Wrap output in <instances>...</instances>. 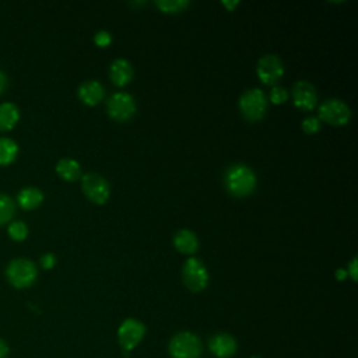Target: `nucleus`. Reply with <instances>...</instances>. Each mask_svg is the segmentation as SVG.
Here are the masks:
<instances>
[{"label": "nucleus", "mask_w": 358, "mask_h": 358, "mask_svg": "<svg viewBox=\"0 0 358 358\" xmlns=\"http://www.w3.org/2000/svg\"><path fill=\"white\" fill-rule=\"evenodd\" d=\"M257 179L252 168L245 164H234L224 173L225 189L236 197L249 196L256 187Z\"/></svg>", "instance_id": "f257e3e1"}, {"label": "nucleus", "mask_w": 358, "mask_h": 358, "mask_svg": "<svg viewBox=\"0 0 358 358\" xmlns=\"http://www.w3.org/2000/svg\"><path fill=\"white\" fill-rule=\"evenodd\" d=\"M36 275L38 270L35 263L25 257L13 259L6 268V277L8 282L15 288H27L32 285L36 280Z\"/></svg>", "instance_id": "f03ea898"}, {"label": "nucleus", "mask_w": 358, "mask_h": 358, "mask_svg": "<svg viewBox=\"0 0 358 358\" xmlns=\"http://www.w3.org/2000/svg\"><path fill=\"white\" fill-rule=\"evenodd\" d=\"M168 351L172 358H200L201 341L190 331H179L171 338Z\"/></svg>", "instance_id": "7ed1b4c3"}, {"label": "nucleus", "mask_w": 358, "mask_h": 358, "mask_svg": "<svg viewBox=\"0 0 358 358\" xmlns=\"http://www.w3.org/2000/svg\"><path fill=\"white\" fill-rule=\"evenodd\" d=\"M267 96L259 88H250L245 91L239 98V110L242 112L243 117L256 122L263 119L267 110Z\"/></svg>", "instance_id": "20e7f679"}, {"label": "nucleus", "mask_w": 358, "mask_h": 358, "mask_svg": "<svg viewBox=\"0 0 358 358\" xmlns=\"http://www.w3.org/2000/svg\"><path fill=\"white\" fill-rule=\"evenodd\" d=\"M182 280L192 292L203 291L208 284V271L204 263L197 257H189L182 267Z\"/></svg>", "instance_id": "39448f33"}, {"label": "nucleus", "mask_w": 358, "mask_h": 358, "mask_svg": "<svg viewBox=\"0 0 358 358\" xmlns=\"http://www.w3.org/2000/svg\"><path fill=\"white\" fill-rule=\"evenodd\" d=\"M319 120L331 126H344L351 119L350 106L340 98H329L319 106Z\"/></svg>", "instance_id": "423d86ee"}, {"label": "nucleus", "mask_w": 358, "mask_h": 358, "mask_svg": "<svg viewBox=\"0 0 358 358\" xmlns=\"http://www.w3.org/2000/svg\"><path fill=\"white\" fill-rule=\"evenodd\" d=\"M108 115L116 122H126L131 119L136 112V102L134 98L124 91L115 92L106 101Z\"/></svg>", "instance_id": "0eeeda50"}, {"label": "nucleus", "mask_w": 358, "mask_h": 358, "mask_svg": "<svg viewBox=\"0 0 358 358\" xmlns=\"http://www.w3.org/2000/svg\"><path fill=\"white\" fill-rule=\"evenodd\" d=\"M81 187L84 194L95 204H103L109 199V182L99 173L90 172L81 178Z\"/></svg>", "instance_id": "6e6552de"}, {"label": "nucleus", "mask_w": 358, "mask_h": 358, "mask_svg": "<svg viewBox=\"0 0 358 358\" xmlns=\"http://www.w3.org/2000/svg\"><path fill=\"white\" fill-rule=\"evenodd\" d=\"M144 334H145V326L140 320L133 317L123 320L117 330V338H119L122 351L127 354L143 340Z\"/></svg>", "instance_id": "1a4fd4ad"}, {"label": "nucleus", "mask_w": 358, "mask_h": 358, "mask_svg": "<svg viewBox=\"0 0 358 358\" xmlns=\"http://www.w3.org/2000/svg\"><path fill=\"white\" fill-rule=\"evenodd\" d=\"M256 73L264 84L273 85L284 76V63L277 55H264L257 62Z\"/></svg>", "instance_id": "9d476101"}, {"label": "nucleus", "mask_w": 358, "mask_h": 358, "mask_svg": "<svg viewBox=\"0 0 358 358\" xmlns=\"http://www.w3.org/2000/svg\"><path fill=\"white\" fill-rule=\"evenodd\" d=\"M294 105L302 110H312L317 101L315 87L308 81H296L292 87Z\"/></svg>", "instance_id": "9b49d317"}, {"label": "nucleus", "mask_w": 358, "mask_h": 358, "mask_svg": "<svg viewBox=\"0 0 358 358\" xmlns=\"http://www.w3.org/2000/svg\"><path fill=\"white\" fill-rule=\"evenodd\" d=\"M210 351L218 358H229L236 352V340L227 333H217L208 340Z\"/></svg>", "instance_id": "f8f14e48"}, {"label": "nucleus", "mask_w": 358, "mask_h": 358, "mask_svg": "<svg viewBox=\"0 0 358 358\" xmlns=\"http://www.w3.org/2000/svg\"><path fill=\"white\" fill-rule=\"evenodd\" d=\"M133 76H134V69L129 60L116 59L110 63L109 78L115 85L123 87V85L129 84L131 81Z\"/></svg>", "instance_id": "ddd939ff"}, {"label": "nucleus", "mask_w": 358, "mask_h": 358, "mask_svg": "<svg viewBox=\"0 0 358 358\" xmlns=\"http://www.w3.org/2000/svg\"><path fill=\"white\" fill-rule=\"evenodd\" d=\"M105 90L96 80H87L78 87V98L88 106H94L102 101Z\"/></svg>", "instance_id": "4468645a"}, {"label": "nucleus", "mask_w": 358, "mask_h": 358, "mask_svg": "<svg viewBox=\"0 0 358 358\" xmlns=\"http://www.w3.org/2000/svg\"><path fill=\"white\" fill-rule=\"evenodd\" d=\"M173 246L185 255H192L199 249V239L190 229H179L173 235Z\"/></svg>", "instance_id": "2eb2a0df"}, {"label": "nucleus", "mask_w": 358, "mask_h": 358, "mask_svg": "<svg viewBox=\"0 0 358 358\" xmlns=\"http://www.w3.org/2000/svg\"><path fill=\"white\" fill-rule=\"evenodd\" d=\"M56 172L64 180L74 182L81 176V166L78 161L73 158H62L56 164Z\"/></svg>", "instance_id": "dca6fc26"}, {"label": "nucleus", "mask_w": 358, "mask_h": 358, "mask_svg": "<svg viewBox=\"0 0 358 358\" xmlns=\"http://www.w3.org/2000/svg\"><path fill=\"white\" fill-rule=\"evenodd\" d=\"M42 200H43V193L34 186L21 189L17 196V201L24 210H32L38 207L42 203Z\"/></svg>", "instance_id": "f3484780"}, {"label": "nucleus", "mask_w": 358, "mask_h": 358, "mask_svg": "<svg viewBox=\"0 0 358 358\" xmlns=\"http://www.w3.org/2000/svg\"><path fill=\"white\" fill-rule=\"evenodd\" d=\"M20 119V109L13 102L0 103V130H10Z\"/></svg>", "instance_id": "a211bd4d"}, {"label": "nucleus", "mask_w": 358, "mask_h": 358, "mask_svg": "<svg viewBox=\"0 0 358 358\" xmlns=\"http://www.w3.org/2000/svg\"><path fill=\"white\" fill-rule=\"evenodd\" d=\"M18 145L13 138L0 137V165H7L13 162L17 157Z\"/></svg>", "instance_id": "6ab92c4d"}, {"label": "nucleus", "mask_w": 358, "mask_h": 358, "mask_svg": "<svg viewBox=\"0 0 358 358\" xmlns=\"http://www.w3.org/2000/svg\"><path fill=\"white\" fill-rule=\"evenodd\" d=\"M15 211V203L14 200L6 194L0 192V225L8 222Z\"/></svg>", "instance_id": "aec40b11"}, {"label": "nucleus", "mask_w": 358, "mask_h": 358, "mask_svg": "<svg viewBox=\"0 0 358 358\" xmlns=\"http://www.w3.org/2000/svg\"><path fill=\"white\" fill-rule=\"evenodd\" d=\"M155 4L162 13L175 14V13L183 11L189 6V1L187 0H157Z\"/></svg>", "instance_id": "412c9836"}, {"label": "nucleus", "mask_w": 358, "mask_h": 358, "mask_svg": "<svg viewBox=\"0 0 358 358\" xmlns=\"http://www.w3.org/2000/svg\"><path fill=\"white\" fill-rule=\"evenodd\" d=\"M28 234V228L25 225L24 221H13L8 225V235L14 239V241H22L25 239Z\"/></svg>", "instance_id": "4be33fe9"}, {"label": "nucleus", "mask_w": 358, "mask_h": 358, "mask_svg": "<svg viewBox=\"0 0 358 358\" xmlns=\"http://www.w3.org/2000/svg\"><path fill=\"white\" fill-rule=\"evenodd\" d=\"M301 127L306 134H315L320 130V120L316 116H308L302 120Z\"/></svg>", "instance_id": "5701e85b"}, {"label": "nucleus", "mask_w": 358, "mask_h": 358, "mask_svg": "<svg viewBox=\"0 0 358 358\" xmlns=\"http://www.w3.org/2000/svg\"><path fill=\"white\" fill-rule=\"evenodd\" d=\"M288 99V91L285 87L281 85H275L273 87V90L270 91V101L275 105L284 103Z\"/></svg>", "instance_id": "b1692460"}, {"label": "nucleus", "mask_w": 358, "mask_h": 358, "mask_svg": "<svg viewBox=\"0 0 358 358\" xmlns=\"http://www.w3.org/2000/svg\"><path fill=\"white\" fill-rule=\"evenodd\" d=\"M94 42L96 43V46L106 48V46H109L110 42H112V35H110L108 31L101 29V31L95 32V35H94Z\"/></svg>", "instance_id": "393cba45"}, {"label": "nucleus", "mask_w": 358, "mask_h": 358, "mask_svg": "<svg viewBox=\"0 0 358 358\" xmlns=\"http://www.w3.org/2000/svg\"><path fill=\"white\" fill-rule=\"evenodd\" d=\"M56 264V256L53 253H45L41 256V266L43 268H52Z\"/></svg>", "instance_id": "a878e982"}, {"label": "nucleus", "mask_w": 358, "mask_h": 358, "mask_svg": "<svg viewBox=\"0 0 358 358\" xmlns=\"http://www.w3.org/2000/svg\"><path fill=\"white\" fill-rule=\"evenodd\" d=\"M345 271H347V274L351 275V278H352L354 281H357V257H352V260L350 262L348 268H347Z\"/></svg>", "instance_id": "bb28decb"}, {"label": "nucleus", "mask_w": 358, "mask_h": 358, "mask_svg": "<svg viewBox=\"0 0 358 358\" xmlns=\"http://www.w3.org/2000/svg\"><path fill=\"white\" fill-rule=\"evenodd\" d=\"M8 352H10L8 344L3 338H0V358H7Z\"/></svg>", "instance_id": "cd10ccee"}, {"label": "nucleus", "mask_w": 358, "mask_h": 358, "mask_svg": "<svg viewBox=\"0 0 358 358\" xmlns=\"http://www.w3.org/2000/svg\"><path fill=\"white\" fill-rule=\"evenodd\" d=\"M6 84H7V76H6V73L0 69V94H1V91L4 90Z\"/></svg>", "instance_id": "c85d7f7f"}, {"label": "nucleus", "mask_w": 358, "mask_h": 358, "mask_svg": "<svg viewBox=\"0 0 358 358\" xmlns=\"http://www.w3.org/2000/svg\"><path fill=\"white\" fill-rule=\"evenodd\" d=\"M222 3V6H225L229 11L234 8V7H236L238 4H239V1H221Z\"/></svg>", "instance_id": "c756f323"}, {"label": "nucleus", "mask_w": 358, "mask_h": 358, "mask_svg": "<svg viewBox=\"0 0 358 358\" xmlns=\"http://www.w3.org/2000/svg\"><path fill=\"white\" fill-rule=\"evenodd\" d=\"M345 275H347V271H345L344 268H338V270L336 271V277H337L338 280H344Z\"/></svg>", "instance_id": "7c9ffc66"}]
</instances>
